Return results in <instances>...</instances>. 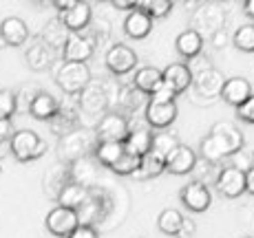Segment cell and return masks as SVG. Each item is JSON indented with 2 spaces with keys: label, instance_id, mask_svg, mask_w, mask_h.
<instances>
[{
  "label": "cell",
  "instance_id": "1f68e13d",
  "mask_svg": "<svg viewBox=\"0 0 254 238\" xmlns=\"http://www.w3.org/2000/svg\"><path fill=\"white\" fill-rule=\"evenodd\" d=\"M162 172H166V161H164V159H159V157H155L153 152H148V154H144V157H141L139 170L133 174V177L139 179V181H144V179L159 177Z\"/></svg>",
  "mask_w": 254,
  "mask_h": 238
},
{
  "label": "cell",
  "instance_id": "d6a6232c",
  "mask_svg": "<svg viewBox=\"0 0 254 238\" xmlns=\"http://www.w3.org/2000/svg\"><path fill=\"white\" fill-rule=\"evenodd\" d=\"M177 145H179L177 135L168 133V130H159L157 135H153V148H150V152H153L155 157H159V159L166 161V157H168Z\"/></svg>",
  "mask_w": 254,
  "mask_h": 238
},
{
  "label": "cell",
  "instance_id": "4316f807",
  "mask_svg": "<svg viewBox=\"0 0 254 238\" xmlns=\"http://www.w3.org/2000/svg\"><path fill=\"white\" fill-rule=\"evenodd\" d=\"M124 152L126 150H124V143L122 142H97L95 150H93V157H95V161L100 163V166L113 168Z\"/></svg>",
  "mask_w": 254,
  "mask_h": 238
},
{
  "label": "cell",
  "instance_id": "ee69618b",
  "mask_svg": "<svg viewBox=\"0 0 254 238\" xmlns=\"http://www.w3.org/2000/svg\"><path fill=\"white\" fill-rule=\"evenodd\" d=\"M69 238H100V234H97L95 227H91V225H80Z\"/></svg>",
  "mask_w": 254,
  "mask_h": 238
},
{
  "label": "cell",
  "instance_id": "d590c367",
  "mask_svg": "<svg viewBox=\"0 0 254 238\" xmlns=\"http://www.w3.org/2000/svg\"><path fill=\"white\" fill-rule=\"evenodd\" d=\"M194 170H197V179L194 181H199V183H203V186L208 188V183H217V179H219V172H221V168L219 166H214V163H210V161H197V166H194Z\"/></svg>",
  "mask_w": 254,
  "mask_h": 238
},
{
  "label": "cell",
  "instance_id": "3957f363",
  "mask_svg": "<svg viewBox=\"0 0 254 238\" xmlns=\"http://www.w3.org/2000/svg\"><path fill=\"white\" fill-rule=\"evenodd\" d=\"M208 137L214 142L219 154H221L223 159H230L232 154H237L239 150L246 148L243 133L234 124H230V121H219V124H214Z\"/></svg>",
  "mask_w": 254,
  "mask_h": 238
},
{
  "label": "cell",
  "instance_id": "52a82bcc",
  "mask_svg": "<svg viewBox=\"0 0 254 238\" xmlns=\"http://www.w3.org/2000/svg\"><path fill=\"white\" fill-rule=\"evenodd\" d=\"M95 53V38L82 36V33H69L64 47H62V62H77L86 64Z\"/></svg>",
  "mask_w": 254,
  "mask_h": 238
},
{
  "label": "cell",
  "instance_id": "ffe728a7",
  "mask_svg": "<svg viewBox=\"0 0 254 238\" xmlns=\"http://www.w3.org/2000/svg\"><path fill=\"white\" fill-rule=\"evenodd\" d=\"M250 95H252V86L246 77H230V80H226L223 91H221L223 101L234 106V108H239Z\"/></svg>",
  "mask_w": 254,
  "mask_h": 238
},
{
  "label": "cell",
  "instance_id": "484cf974",
  "mask_svg": "<svg viewBox=\"0 0 254 238\" xmlns=\"http://www.w3.org/2000/svg\"><path fill=\"white\" fill-rule=\"evenodd\" d=\"M175 48H177L179 55H184L186 60H192V57H197L199 53H201L203 48V38L199 36L197 31H192V29H186L177 36V40H175Z\"/></svg>",
  "mask_w": 254,
  "mask_h": 238
},
{
  "label": "cell",
  "instance_id": "6da1fadb",
  "mask_svg": "<svg viewBox=\"0 0 254 238\" xmlns=\"http://www.w3.org/2000/svg\"><path fill=\"white\" fill-rule=\"evenodd\" d=\"M95 133L86 128H75L71 133L62 135V142H60V148H58V154H60L62 163L69 166L71 161L75 159H82L86 154H93L95 150Z\"/></svg>",
  "mask_w": 254,
  "mask_h": 238
},
{
  "label": "cell",
  "instance_id": "4fadbf2b",
  "mask_svg": "<svg viewBox=\"0 0 254 238\" xmlns=\"http://www.w3.org/2000/svg\"><path fill=\"white\" fill-rule=\"evenodd\" d=\"M77 106H80V110L86 115H102L109 108V95L102 89V84H89L77 95Z\"/></svg>",
  "mask_w": 254,
  "mask_h": 238
},
{
  "label": "cell",
  "instance_id": "d4e9b609",
  "mask_svg": "<svg viewBox=\"0 0 254 238\" xmlns=\"http://www.w3.org/2000/svg\"><path fill=\"white\" fill-rule=\"evenodd\" d=\"M162 82H164V71H159L157 66H141L133 77V86L148 97L153 95V91L157 89Z\"/></svg>",
  "mask_w": 254,
  "mask_h": 238
},
{
  "label": "cell",
  "instance_id": "b9f144b4",
  "mask_svg": "<svg viewBox=\"0 0 254 238\" xmlns=\"http://www.w3.org/2000/svg\"><path fill=\"white\" fill-rule=\"evenodd\" d=\"M237 117L246 124H254V93L237 108Z\"/></svg>",
  "mask_w": 254,
  "mask_h": 238
},
{
  "label": "cell",
  "instance_id": "44dd1931",
  "mask_svg": "<svg viewBox=\"0 0 254 238\" xmlns=\"http://www.w3.org/2000/svg\"><path fill=\"white\" fill-rule=\"evenodd\" d=\"M29 113H31L36 119L51 121V119L58 117V113H60V101H58L51 93L38 91V95L33 97L31 106H29Z\"/></svg>",
  "mask_w": 254,
  "mask_h": 238
},
{
  "label": "cell",
  "instance_id": "f5cc1de1",
  "mask_svg": "<svg viewBox=\"0 0 254 238\" xmlns=\"http://www.w3.org/2000/svg\"><path fill=\"white\" fill-rule=\"evenodd\" d=\"M252 166H254V150H252Z\"/></svg>",
  "mask_w": 254,
  "mask_h": 238
},
{
  "label": "cell",
  "instance_id": "7c38bea8",
  "mask_svg": "<svg viewBox=\"0 0 254 238\" xmlns=\"http://www.w3.org/2000/svg\"><path fill=\"white\" fill-rule=\"evenodd\" d=\"M179 198H182V203L190 212H197V214L206 212L210 207V203H212V194H210L208 188L199 181L186 183L182 188V192H179Z\"/></svg>",
  "mask_w": 254,
  "mask_h": 238
},
{
  "label": "cell",
  "instance_id": "603a6c76",
  "mask_svg": "<svg viewBox=\"0 0 254 238\" xmlns=\"http://www.w3.org/2000/svg\"><path fill=\"white\" fill-rule=\"evenodd\" d=\"M69 183V166L66 163H56L47 170L45 181H42V188H45L47 196L58 201V194L62 192V188Z\"/></svg>",
  "mask_w": 254,
  "mask_h": 238
},
{
  "label": "cell",
  "instance_id": "74e56055",
  "mask_svg": "<svg viewBox=\"0 0 254 238\" xmlns=\"http://www.w3.org/2000/svg\"><path fill=\"white\" fill-rule=\"evenodd\" d=\"M16 93L11 91H0V119H11L16 113Z\"/></svg>",
  "mask_w": 254,
  "mask_h": 238
},
{
  "label": "cell",
  "instance_id": "60d3db41",
  "mask_svg": "<svg viewBox=\"0 0 254 238\" xmlns=\"http://www.w3.org/2000/svg\"><path fill=\"white\" fill-rule=\"evenodd\" d=\"M230 159H232L230 166H232V168H237V170H241V172H248V170L252 168V152H248L246 148L239 150L237 154H232Z\"/></svg>",
  "mask_w": 254,
  "mask_h": 238
},
{
  "label": "cell",
  "instance_id": "7402d4cb",
  "mask_svg": "<svg viewBox=\"0 0 254 238\" xmlns=\"http://www.w3.org/2000/svg\"><path fill=\"white\" fill-rule=\"evenodd\" d=\"M223 84H226V77L221 75L217 69H210L201 75L192 77V86L201 97H217L221 95Z\"/></svg>",
  "mask_w": 254,
  "mask_h": 238
},
{
  "label": "cell",
  "instance_id": "4dcf8cb0",
  "mask_svg": "<svg viewBox=\"0 0 254 238\" xmlns=\"http://www.w3.org/2000/svg\"><path fill=\"white\" fill-rule=\"evenodd\" d=\"M184 214L179 210H175V207H166V210L159 212V216H157V227H159V232L166 236H177L179 234V230H182V225H184Z\"/></svg>",
  "mask_w": 254,
  "mask_h": 238
},
{
  "label": "cell",
  "instance_id": "8fae6325",
  "mask_svg": "<svg viewBox=\"0 0 254 238\" xmlns=\"http://www.w3.org/2000/svg\"><path fill=\"white\" fill-rule=\"evenodd\" d=\"M214 188H217V192L221 194V196H226V198L241 196V194L246 192V172H241V170H237L232 166L221 168Z\"/></svg>",
  "mask_w": 254,
  "mask_h": 238
},
{
  "label": "cell",
  "instance_id": "8d00e7d4",
  "mask_svg": "<svg viewBox=\"0 0 254 238\" xmlns=\"http://www.w3.org/2000/svg\"><path fill=\"white\" fill-rule=\"evenodd\" d=\"M139 161H141L139 157L124 152V154L120 157V161H117L111 170H113L115 174H120V177H130V174H135V172L139 170Z\"/></svg>",
  "mask_w": 254,
  "mask_h": 238
},
{
  "label": "cell",
  "instance_id": "e575fe53",
  "mask_svg": "<svg viewBox=\"0 0 254 238\" xmlns=\"http://www.w3.org/2000/svg\"><path fill=\"white\" fill-rule=\"evenodd\" d=\"M137 7L141 11H146L153 20H159V18H166L170 11H173V2L170 0H150V2H137Z\"/></svg>",
  "mask_w": 254,
  "mask_h": 238
},
{
  "label": "cell",
  "instance_id": "f35d334b",
  "mask_svg": "<svg viewBox=\"0 0 254 238\" xmlns=\"http://www.w3.org/2000/svg\"><path fill=\"white\" fill-rule=\"evenodd\" d=\"M201 159L203 161H210V163H214V166H219V163L223 161V157L219 154V150H217V145H214V142L210 137H203L201 139Z\"/></svg>",
  "mask_w": 254,
  "mask_h": 238
},
{
  "label": "cell",
  "instance_id": "30bf717a",
  "mask_svg": "<svg viewBox=\"0 0 254 238\" xmlns=\"http://www.w3.org/2000/svg\"><path fill=\"white\" fill-rule=\"evenodd\" d=\"M106 66L113 75H126L137 66V53L126 45H115L106 51Z\"/></svg>",
  "mask_w": 254,
  "mask_h": 238
},
{
  "label": "cell",
  "instance_id": "9a60e30c",
  "mask_svg": "<svg viewBox=\"0 0 254 238\" xmlns=\"http://www.w3.org/2000/svg\"><path fill=\"white\" fill-rule=\"evenodd\" d=\"M95 177H97V166H95V157H93V154H86V157L75 159V161L69 163V181L71 183H77V186L91 190Z\"/></svg>",
  "mask_w": 254,
  "mask_h": 238
},
{
  "label": "cell",
  "instance_id": "c3c4849f",
  "mask_svg": "<svg viewBox=\"0 0 254 238\" xmlns=\"http://www.w3.org/2000/svg\"><path fill=\"white\" fill-rule=\"evenodd\" d=\"M246 192L254 194V166L246 172Z\"/></svg>",
  "mask_w": 254,
  "mask_h": 238
},
{
  "label": "cell",
  "instance_id": "8992f818",
  "mask_svg": "<svg viewBox=\"0 0 254 238\" xmlns=\"http://www.w3.org/2000/svg\"><path fill=\"white\" fill-rule=\"evenodd\" d=\"M128 137V117L122 113H106L95 126V142H126Z\"/></svg>",
  "mask_w": 254,
  "mask_h": 238
},
{
  "label": "cell",
  "instance_id": "ab89813d",
  "mask_svg": "<svg viewBox=\"0 0 254 238\" xmlns=\"http://www.w3.org/2000/svg\"><path fill=\"white\" fill-rule=\"evenodd\" d=\"M188 71L192 73V77H197V75H201V73H206L210 69H214L212 66V60H210L208 55H203V53H199L197 57H192V60H188Z\"/></svg>",
  "mask_w": 254,
  "mask_h": 238
},
{
  "label": "cell",
  "instance_id": "9c48e42d",
  "mask_svg": "<svg viewBox=\"0 0 254 238\" xmlns=\"http://www.w3.org/2000/svg\"><path fill=\"white\" fill-rule=\"evenodd\" d=\"M144 117L150 128L166 130L175 119H177V104L175 101H157L148 97V106L144 110Z\"/></svg>",
  "mask_w": 254,
  "mask_h": 238
},
{
  "label": "cell",
  "instance_id": "681fc988",
  "mask_svg": "<svg viewBox=\"0 0 254 238\" xmlns=\"http://www.w3.org/2000/svg\"><path fill=\"white\" fill-rule=\"evenodd\" d=\"M53 4H56V9H58L60 13H64V11H69V9H71L75 2H73V0H58V2H53Z\"/></svg>",
  "mask_w": 254,
  "mask_h": 238
},
{
  "label": "cell",
  "instance_id": "cb8c5ba5",
  "mask_svg": "<svg viewBox=\"0 0 254 238\" xmlns=\"http://www.w3.org/2000/svg\"><path fill=\"white\" fill-rule=\"evenodd\" d=\"M150 29H153V18H150L146 11H141L139 7L135 9V11H130L124 20L126 36L133 38V40H144V38L150 33Z\"/></svg>",
  "mask_w": 254,
  "mask_h": 238
},
{
  "label": "cell",
  "instance_id": "db71d44e",
  "mask_svg": "<svg viewBox=\"0 0 254 238\" xmlns=\"http://www.w3.org/2000/svg\"><path fill=\"white\" fill-rule=\"evenodd\" d=\"M246 238H252V236H246Z\"/></svg>",
  "mask_w": 254,
  "mask_h": 238
},
{
  "label": "cell",
  "instance_id": "f1b7e54d",
  "mask_svg": "<svg viewBox=\"0 0 254 238\" xmlns=\"http://www.w3.org/2000/svg\"><path fill=\"white\" fill-rule=\"evenodd\" d=\"M89 198V190L82 186H77V183H66L64 188H62V192L58 194V205L60 207H69V210H80L82 205H84V201Z\"/></svg>",
  "mask_w": 254,
  "mask_h": 238
},
{
  "label": "cell",
  "instance_id": "ac0fdd59",
  "mask_svg": "<svg viewBox=\"0 0 254 238\" xmlns=\"http://www.w3.org/2000/svg\"><path fill=\"white\" fill-rule=\"evenodd\" d=\"M91 16H93V7L89 2H75L69 11L60 13V20L64 22V27L69 29L71 33H80L82 29L89 27Z\"/></svg>",
  "mask_w": 254,
  "mask_h": 238
},
{
  "label": "cell",
  "instance_id": "5bb4252c",
  "mask_svg": "<svg viewBox=\"0 0 254 238\" xmlns=\"http://www.w3.org/2000/svg\"><path fill=\"white\" fill-rule=\"evenodd\" d=\"M197 166V154L190 145L179 143L173 152L166 157V172L170 174H190Z\"/></svg>",
  "mask_w": 254,
  "mask_h": 238
},
{
  "label": "cell",
  "instance_id": "7bdbcfd3",
  "mask_svg": "<svg viewBox=\"0 0 254 238\" xmlns=\"http://www.w3.org/2000/svg\"><path fill=\"white\" fill-rule=\"evenodd\" d=\"M16 135L11 119H0V143H9L11 137Z\"/></svg>",
  "mask_w": 254,
  "mask_h": 238
},
{
  "label": "cell",
  "instance_id": "bcb514c9",
  "mask_svg": "<svg viewBox=\"0 0 254 238\" xmlns=\"http://www.w3.org/2000/svg\"><path fill=\"white\" fill-rule=\"evenodd\" d=\"M113 7L120 9V11H135L137 9V2L135 0H113Z\"/></svg>",
  "mask_w": 254,
  "mask_h": 238
},
{
  "label": "cell",
  "instance_id": "277c9868",
  "mask_svg": "<svg viewBox=\"0 0 254 238\" xmlns=\"http://www.w3.org/2000/svg\"><path fill=\"white\" fill-rule=\"evenodd\" d=\"M223 24H226V11L217 2L199 4L192 16V31H197L201 38H212L214 33L223 31Z\"/></svg>",
  "mask_w": 254,
  "mask_h": 238
},
{
  "label": "cell",
  "instance_id": "2e32d148",
  "mask_svg": "<svg viewBox=\"0 0 254 238\" xmlns=\"http://www.w3.org/2000/svg\"><path fill=\"white\" fill-rule=\"evenodd\" d=\"M164 84L168 86L175 95H182L192 86V73H190L188 66L182 64V62L168 64L164 69Z\"/></svg>",
  "mask_w": 254,
  "mask_h": 238
},
{
  "label": "cell",
  "instance_id": "e0dca14e",
  "mask_svg": "<svg viewBox=\"0 0 254 238\" xmlns=\"http://www.w3.org/2000/svg\"><path fill=\"white\" fill-rule=\"evenodd\" d=\"M0 38L9 47H22L29 40V27L27 22L18 16H9L0 22Z\"/></svg>",
  "mask_w": 254,
  "mask_h": 238
},
{
  "label": "cell",
  "instance_id": "f546056e",
  "mask_svg": "<svg viewBox=\"0 0 254 238\" xmlns=\"http://www.w3.org/2000/svg\"><path fill=\"white\" fill-rule=\"evenodd\" d=\"M51 62H53V51L42 40L27 48V64L33 71H45L51 66Z\"/></svg>",
  "mask_w": 254,
  "mask_h": 238
},
{
  "label": "cell",
  "instance_id": "7dc6e473",
  "mask_svg": "<svg viewBox=\"0 0 254 238\" xmlns=\"http://www.w3.org/2000/svg\"><path fill=\"white\" fill-rule=\"evenodd\" d=\"M226 42H228V36L223 31H219V33H214L212 36V47L221 48V47H226Z\"/></svg>",
  "mask_w": 254,
  "mask_h": 238
},
{
  "label": "cell",
  "instance_id": "ba28073f",
  "mask_svg": "<svg viewBox=\"0 0 254 238\" xmlns=\"http://www.w3.org/2000/svg\"><path fill=\"white\" fill-rule=\"evenodd\" d=\"M77 227H80V218L75 210L58 205L47 214V230L58 238H69Z\"/></svg>",
  "mask_w": 254,
  "mask_h": 238
},
{
  "label": "cell",
  "instance_id": "f907efd6",
  "mask_svg": "<svg viewBox=\"0 0 254 238\" xmlns=\"http://www.w3.org/2000/svg\"><path fill=\"white\" fill-rule=\"evenodd\" d=\"M243 11L250 18H254V0H246V2H243Z\"/></svg>",
  "mask_w": 254,
  "mask_h": 238
},
{
  "label": "cell",
  "instance_id": "7a4b0ae2",
  "mask_svg": "<svg viewBox=\"0 0 254 238\" xmlns=\"http://www.w3.org/2000/svg\"><path fill=\"white\" fill-rule=\"evenodd\" d=\"M56 84L64 91V95H80L91 84V69L89 64H77V62H62L53 75Z\"/></svg>",
  "mask_w": 254,
  "mask_h": 238
},
{
  "label": "cell",
  "instance_id": "5b68a950",
  "mask_svg": "<svg viewBox=\"0 0 254 238\" xmlns=\"http://www.w3.org/2000/svg\"><path fill=\"white\" fill-rule=\"evenodd\" d=\"M11 154L18 159L20 163L33 161V159H40L47 152V143L33 130H16V135L11 137Z\"/></svg>",
  "mask_w": 254,
  "mask_h": 238
},
{
  "label": "cell",
  "instance_id": "816d5d0a",
  "mask_svg": "<svg viewBox=\"0 0 254 238\" xmlns=\"http://www.w3.org/2000/svg\"><path fill=\"white\" fill-rule=\"evenodd\" d=\"M11 152V143H0V159H4Z\"/></svg>",
  "mask_w": 254,
  "mask_h": 238
},
{
  "label": "cell",
  "instance_id": "83f0119b",
  "mask_svg": "<svg viewBox=\"0 0 254 238\" xmlns=\"http://www.w3.org/2000/svg\"><path fill=\"white\" fill-rule=\"evenodd\" d=\"M69 33L71 31L64 27V22H62L60 18H53V20H49L45 24V29H42V33H40V40L53 51V48H58V47H64Z\"/></svg>",
  "mask_w": 254,
  "mask_h": 238
},
{
  "label": "cell",
  "instance_id": "836d02e7",
  "mask_svg": "<svg viewBox=\"0 0 254 238\" xmlns=\"http://www.w3.org/2000/svg\"><path fill=\"white\" fill-rule=\"evenodd\" d=\"M234 47L241 48L246 53H254V24H243L234 31V38H232Z\"/></svg>",
  "mask_w": 254,
  "mask_h": 238
},
{
  "label": "cell",
  "instance_id": "d6986e66",
  "mask_svg": "<svg viewBox=\"0 0 254 238\" xmlns=\"http://www.w3.org/2000/svg\"><path fill=\"white\" fill-rule=\"evenodd\" d=\"M106 216V198L93 194V190H89V198L84 201V205L77 210V218H80V225H91L95 227L97 221Z\"/></svg>",
  "mask_w": 254,
  "mask_h": 238
},
{
  "label": "cell",
  "instance_id": "f6af8a7d",
  "mask_svg": "<svg viewBox=\"0 0 254 238\" xmlns=\"http://www.w3.org/2000/svg\"><path fill=\"white\" fill-rule=\"evenodd\" d=\"M194 232H197V225H194V221H190V218H184V225H182V230H179L177 238H194Z\"/></svg>",
  "mask_w": 254,
  "mask_h": 238
}]
</instances>
